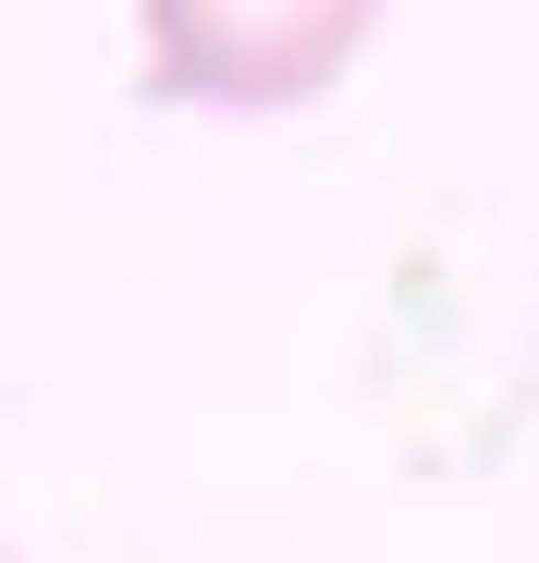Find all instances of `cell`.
Wrapping results in <instances>:
<instances>
[{
  "label": "cell",
  "instance_id": "6da1fadb",
  "mask_svg": "<svg viewBox=\"0 0 539 563\" xmlns=\"http://www.w3.org/2000/svg\"><path fill=\"white\" fill-rule=\"evenodd\" d=\"M393 0H135V74L172 111H319Z\"/></svg>",
  "mask_w": 539,
  "mask_h": 563
}]
</instances>
